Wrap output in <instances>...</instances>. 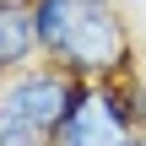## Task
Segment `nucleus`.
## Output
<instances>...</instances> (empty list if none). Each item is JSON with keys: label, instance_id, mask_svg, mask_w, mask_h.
<instances>
[{"label": "nucleus", "instance_id": "f257e3e1", "mask_svg": "<svg viewBox=\"0 0 146 146\" xmlns=\"http://www.w3.org/2000/svg\"><path fill=\"white\" fill-rule=\"evenodd\" d=\"M38 60L60 65L70 81L130 76V22L114 0H27Z\"/></svg>", "mask_w": 146, "mask_h": 146}, {"label": "nucleus", "instance_id": "f03ea898", "mask_svg": "<svg viewBox=\"0 0 146 146\" xmlns=\"http://www.w3.org/2000/svg\"><path fill=\"white\" fill-rule=\"evenodd\" d=\"M141 76L81 81L54 146H130L141 135Z\"/></svg>", "mask_w": 146, "mask_h": 146}, {"label": "nucleus", "instance_id": "7ed1b4c3", "mask_svg": "<svg viewBox=\"0 0 146 146\" xmlns=\"http://www.w3.org/2000/svg\"><path fill=\"white\" fill-rule=\"evenodd\" d=\"M76 87H81V81H70V76H65L60 65H49V60L5 76V81H0V130H27V135H43V141L54 146L65 114H70V103H76Z\"/></svg>", "mask_w": 146, "mask_h": 146}, {"label": "nucleus", "instance_id": "20e7f679", "mask_svg": "<svg viewBox=\"0 0 146 146\" xmlns=\"http://www.w3.org/2000/svg\"><path fill=\"white\" fill-rule=\"evenodd\" d=\"M38 65V38H33V16L27 0H0V81Z\"/></svg>", "mask_w": 146, "mask_h": 146}, {"label": "nucleus", "instance_id": "39448f33", "mask_svg": "<svg viewBox=\"0 0 146 146\" xmlns=\"http://www.w3.org/2000/svg\"><path fill=\"white\" fill-rule=\"evenodd\" d=\"M0 146H49L43 135H27V130H0Z\"/></svg>", "mask_w": 146, "mask_h": 146}, {"label": "nucleus", "instance_id": "423d86ee", "mask_svg": "<svg viewBox=\"0 0 146 146\" xmlns=\"http://www.w3.org/2000/svg\"><path fill=\"white\" fill-rule=\"evenodd\" d=\"M141 130H146V87H141Z\"/></svg>", "mask_w": 146, "mask_h": 146}, {"label": "nucleus", "instance_id": "0eeeda50", "mask_svg": "<svg viewBox=\"0 0 146 146\" xmlns=\"http://www.w3.org/2000/svg\"><path fill=\"white\" fill-rule=\"evenodd\" d=\"M130 146H146V130H141V135H135V141H130Z\"/></svg>", "mask_w": 146, "mask_h": 146}]
</instances>
